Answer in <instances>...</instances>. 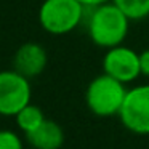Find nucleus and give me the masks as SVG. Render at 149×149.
Masks as SVG:
<instances>
[{"label": "nucleus", "mask_w": 149, "mask_h": 149, "mask_svg": "<svg viewBox=\"0 0 149 149\" xmlns=\"http://www.w3.org/2000/svg\"><path fill=\"white\" fill-rule=\"evenodd\" d=\"M84 23L91 42L106 50L122 45L128 36L130 19L114 2L87 7Z\"/></svg>", "instance_id": "1"}, {"label": "nucleus", "mask_w": 149, "mask_h": 149, "mask_svg": "<svg viewBox=\"0 0 149 149\" xmlns=\"http://www.w3.org/2000/svg\"><path fill=\"white\" fill-rule=\"evenodd\" d=\"M125 84L103 72L88 84L85 91V103L90 112L98 117L119 116V111L127 96Z\"/></svg>", "instance_id": "2"}, {"label": "nucleus", "mask_w": 149, "mask_h": 149, "mask_svg": "<svg viewBox=\"0 0 149 149\" xmlns=\"http://www.w3.org/2000/svg\"><path fill=\"white\" fill-rule=\"evenodd\" d=\"M85 7L80 0H45L39 10L40 26L53 36H64L84 23Z\"/></svg>", "instance_id": "3"}, {"label": "nucleus", "mask_w": 149, "mask_h": 149, "mask_svg": "<svg viewBox=\"0 0 149 149\" xmlns=\"http://www.w3.org/2000/svg\"><path fill=\"white\" fill-rule=\"evenodd\" d=\"M119 119L128 132L149 135V85H138L127 91Z\"/></svg>", "instance_id": "4"}, {"label": "nucleus", "mask_w": 149, "mask_h": 149, "mask_svg": "<svg viewBox=\"0 0 149 149\" xmlns=\"http://www.w3.org/2000/svg\"><path fill=\"white\" fill-rule=\"evenodd\" d=\"M31 103L29 79L13 69L0 72V114L16 116Z\"/></svg>", "instance_id": "5"}, {"label": "nucleus", "mask_w": 149, "mask_h": 149, "mask_svg": "<svg viewBox=\"0 0 149 149\" xmlns=\"http://www.w3.org/2000/svg\"><path fill=\"white\" fill-rule=\"evenodd\" d=\"M103 71L111 77L128 84L141 75L139 53L123 45L107 48L103 58Z\"/></svg>", "instance_id": "6"}, {"label": "nucleus", "mask_w": 149, "mask_h": 149, "mask_svg": "<svg viewBox=\"0 0 149 149\" xmlns=\"http://www.w3.org/2000/svg\"><path fill=\"white\" fill-rule=\"evenodd\" d=\"M48 56L45 48L36 42H27L21 45L15 55V69L24 77L32 79L45 71Z\"/></svg>", "instance_id": "7"}, {"label": "nucleus", "mask_w": 149, "mask_h": 149, "mask_svg": "<svg viewBox=\"0 0 149 149\" xmlns=\"http://www.w3.org/2000/svg\"><path fill=\"white\" fill-rule=\"evenodd\" d=\"M29 144L36 149H59L64 144V132L55 120L45 119L36 130L26 133Z\"/></svg>", "instance_id": "8"}, {"label": "nucleus", "mask_w": 149, "mask_h": 149, "mask_svg": "<svg viewBox=\"0 0 149 149\" xmlns=\"http://www.w3.org/2000/svg\"><path fill=\"white\" fill-rule=\"evenodd\" d=\"M15 119H16L18 128L23 130L24 133H29V132H32V130H36L37 127L45 120V116H43L42 109H40L39 106L29 103L27 106H24L23 109L15 116Z\"/></svg>", "instance_id": "9"}, {"label": "nucleus", "mask_w": 149, "mask_h": 149, "mask_svg": "<svg viewBox=\"0 0 149 149\" xmlns=\"http://www.w3.org/2000/svg\"><path fill=\"white\" fill-rule=\"evenodd\" d=\"M123 13L128 16L130 21H139L149 16V0H111Z\"/></svg>", "instance_id": "10"}, {"label": "nucleus", "mask_w": 149, "mask_h": 149, "mask_svg": "<svg viewBox=\"0 0 149 149\" xmlns=\"http://www.w3.org/2000/svg\"><path fill=\"white\" fill-rule=\"evenodd\" d=\"M0 149H23L19 135L11 130H0Z\"/></svg>", "instance_id": "11"}, {"label": "nucleus", "mask_w": 149, "mask_h": 149, "mask_svg": "<svg viewBox=\"0 0 149 149\" xmlns=\"http://www.w3.org/2000/svg\"><path fill=\"white\" fill-rule=\"evenodd\" d=\"M139 68H141V75L149 77V48L139 53Z\"/></svg>", "instance_id": "12"}, {"label": "nucleus", "mask_w": 149, "mask_h": 149, "mask_svg": "<svg viewBox=\"0 0 149 149\" xmlns=\"http://www.w3.org/2000/svg\"><path fill=\"white\" fill-rule=\"evenodd\" d=\"M85 7H96V5L106 3V2H111V0H80Z\"/></svg>", "instance_id": "13"}]
</instances>
